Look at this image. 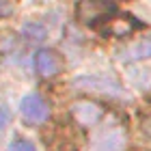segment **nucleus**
I'll use <instances>...</instances> for the list:
<instances>
[{"mask_svg": "<svg viewBox=\"0 0 151 151\" xmlns=\"http://www.w3.org/2000/svg\"><path fill=\"white\" fill-rule=\"evenodd\" d=\"M132 58H151V37L138 41L132 47Z\"/></svg>", "mask_w": 151, "mask_h": 151, "instance_id": "6e6552de", "label": "nucleus"}, {"mask_svg": "<svg viewBox=\"0 0 151 151\" xmlns=\"http://www.w3.org/2000/svg\"><path fill=\"white\" fill-rule=\"evenodd\" d=\"M9 125V110L4 106H0V129Z\"/></svg>", "mask_w": 151, "mask_h": 151, "instance_id": "f8f14e48", "label": "nucleus"}, {"mask_svg": "<svg viewBox=\"0 0 151 151\" xmlns=\"http://www.w3.org/2000/svg\"><path fill=\"white\" fill-rule=\"evenodd\" d=\"M123 147H125L123 134H119L116 129H108V132H104L93 142L91 151H123Z\"/></svg>", "mask_w": 151, "mask_h": 151, "instance_id": "0eeeda50", "label": "nucleus"}, {"mask_svg": "<svg viewBox=\"0 0 151 151\" xmlns=\"http://www.w3.org/2000/svg\"><path fill=\"white\" fill-rule=\"evenodd\" d=\"M73 121L78 125H95L101 116H104V110L91 99H82L73 106Z\"/></svg>", "mask_w": 151, "mask_h": 151, "instance_id": "423d86ee", "label": "nucleus"}, {"mask_svg": "<svg viewBox=\"0 0 151 151\" xmlns=\"http://www.w3.org/2000/svg\"><path fill=\"white\" fill-rule=\"evenodd\" d=\"M35 69L39 73V78H43V80L58 78L65 71V58L54 47H41L35 54Z\"/></svg>", "mask_w": 151, "mask_h": 151, "instance_id": "f03ea898", "label": "nucleus"}, {"mask_svg": "<svg viewBox=\"0 0 151 151\" xmlns=\"http://www.w3.org/2000/svg\"><path fill=\"white\" fill-rule=\"evenodd\" d=\"M140 28H145L142 22H138L136 17L127 15V13H125V15L119 13L110 24L101 28V35H104V37H114V39H127V37H132L134 32H138Z\"/></svg>", "mask_w": 151, "mask_h": 151, "instance_id": "20e7f679", "label": "nucleus"}, {"mask_svg": "<svg viewBox=\"0 0 151 151\" xmlns=\"http://www.w3.org/2000/svg\"><path fill=\"white\" fill-rule=\"evenodd\" d=\"M76 125L78 123H71L69 127L67 125H56L54 127V134L47 136V147L52 151H78V134H76Z\"/></svg>", "mask_w": 151, "mask_h": 151, "instance_id": "39448f33", "label": "nucleus"}, {"mask_svg": "<svg viewBox=\"0 0 151 151\" xmlns=\"http://www.w3.org/2000/svg\"><path fill=\"white\" fill-rule=\"evenodd\" d=\"M24 35L28 37V41H43V39H45V30L41 28L39 24L30 22V24H26V28H24Z\"/></svg>", "mask_w": 151, "mask_h": 151, "instance_id": "1a4fd4ad", "label": "nucleus"}, {"mask_svg": "<svg viewBox=\"0 0 151 151\" xmlns=\"http://www.w3.org/2000/svg\"><path fill=\"white\" fill-rule=\"evenodd\" d=\"M119 15L116 0H78L76 2V19L86 28L101 30Z\"/></svg>", "mask_w": 151, "mask_h": 151, "instance_id": "f257e3e1", "label": "nucleus"}, {"mask_svg": "<svg viewBox=\"0 0 151 151\" xmlns=\"http://www.w3.org/2000/svg\"><path fill=\"white\" fill-rule=\"evenodd\" d=\"M9 151H37V147L32 145L30 140H26V138H15L11 142Z\"/></svg>", "mask_w": 151, "mask_h": 151, "instance_id": "9d476101", "label": "nucleus"}, {"mask_svg": "<svg viewBox=\"0 0 151 151\" xmlns=\"http://www.w3.org/2000/svg\"><path fill=\"white\" fill-rule=\"evenodd\" d=\"M13 13V6L9 4V0H0V17H6Z\"/></svg>", "mask_w": 151, "mask_h": 151, "instance_id": "9b49d317", "label": "nucleus"}, {"mask_svg": "<svg viewBox=\"0 0 151 151\" xmlns=\"http://www.w3.org/2000/svg\"><path fill=\"white\" fill-rule=\"evenodd\" d=\"M19 114L28 125H43L50 119V106L37 93H30L19 101Z\"/></svg>", "mask_w": 151, "mask_h": 151, "instance_id": "7ed1b4c3", "label": "nucleus"}]
</instances>
